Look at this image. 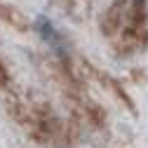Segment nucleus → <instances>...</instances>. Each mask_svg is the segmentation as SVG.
<instances>
[{
  "label": "nucleus",
  "instance_id": "1",
  "mask_svg": "<svg viewBox=\"0 0 148 148\" xmlns=\"http://www.w3.org/2000/svg\"><path fill=\"white\" fill-rule=\"evenodd\" d=\"M125 10H127V3H125V0H115V3L103 12V19H101V31H103V35L113 38V35L122 28Z\"/></svg>",
  "mask_w": 148,
  "mask_h": 148
},
{
  "label": "nucleus",
  "instance_id": "2",
  "mask_svg": "<svg viewBox=\"0 0 148 148\" xmlns=\"http://www.w3.org/2000/svg\"><path fill=\"white\" fill-rule=\"evenodd\" d=\"M7 82H10V75H7V71H5V66L0 64V87H7Z\"/></svg>",
  "mask_w": 148,
  "mask_h": 148
}]
</instances>
